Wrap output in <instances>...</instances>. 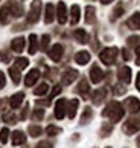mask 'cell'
I'll use <instances>...</instances> for the list:
<instances>
[{
  "label": "cell",
  "instance_id": "1",
  "mask_svg": "<svg viewBox=\"0 0 140 148\" xmlns=\"http://www.w3.org/2000/svg\"><path fill=\"white\" fill-rule=\"evenodd\" d=\"M104 116H108L111 121L117 122L122 116H123V108L119 102H111L108 107L104 110Z\"/></svg>",
  "mask_w": 140,
  "mask_h": 148
},
{
  "label": "cell",
  "instance_id": "2",
  "mask_svg": "<svg viewBox=\"0 0 140 148\" xmlns=\"http://www.w3.org/2000/svg\"><path fill=\"white\" fill-rule=\"evenodd\" d=\"M116 57H117V49L116 47L104 49V51L101 52V55H99V58L102 60V63H105V64H108V66L114 63Z\"/></svg>",
  "mask_w": 140,
  "mask_h": 148
},
{
  "label": "cell",
  "instance_id": "3",
  "mask_svg": "<svg viewBox=\"0 0 140 148\" xmlns=\"http://www.w3.org/2000/svg\"><path fill=\"white\" fill-rule=\"evenodd\" d=\"M40 11H41V2H40V0H35V2L31 5V11H29V15H28V21H29V23H35V21H38Z\"/></svg>",
  "mask_w": 140,
  "mask_h": 148
},
{
  "label": "cell",
  "instance_id": "4",
  "mask_svg": "<svg viewBox=\"0 0 140 148\" xmlns=\"http://www.w3.org/2000/svg\"><path fill=\"white\" fill-rule=\"evenodd\" d=\"M140 128V119L139 118H131V119H128L125 125H123V131L128 134H133V133H136V131Z\"/></svg>",
  "mask_w": 140,
  "mask_h": 148
},
{
  "label": "cell",
  "instance_id": "5",
  "mask_svg": "<svg viewBox=\"0 0 140 148\" xmlns=\"http://www.w3.org/2000/svg\"><path fill=\"white\" fill-rule=\"evenodd\" d=\"M6 8L9 11V14L14 15V17H20V15H21V6L15 2V0H9V3L6 5Z\"/></svg>",
  "mask_w": 140,
  "mask_h": 148
},
{
  "label": "cell",
  "instance_id": "6",
  "mask_svg": "<svg viewBox=\"0 0 140 148\" xmlns=\"http://www.w3.org/2000/svg\"><path fill=\"white\" fill-rule=\"evenodd\" d=\"M66 106H67L66 99H60L56 102V106H55V116H56V119H63L64 118V114H66Z\"/></svg>",
  "mask_w": 140,
  "mask_h": 148
},
{
  "label": "cell",
  "instance_id": "7",
  "mask_svg": "<svg viewBox=\"0 0 140 148\" xmlns=\"http://www.w3.org/2000/svg\"><path fill=\"white\" fill-rule=\"evenodd\" d=\"M49 57L53 61H60L63 57V46L61 45H53V47L49 51Z\"/></svg>",
  "mask_w": 140,
  "mask_h": 148
},
{
  "label": "cell",
  "instance_id": "8",
  "mask_svg": "<svg viewBox=\"0 0 140 148\" xmlns=\"http://www.w3.org/2000/svg\"><path fill=\"white\" fill-rule=\"evenodd\" d=\"M90 78H91V81H93L94 84H98V83H101V81H102V78H104V73H102V70L98 67V66H93V67H91Z\"/></svg>",
  "mask_w": 140,
  "mask_h": 148
},
{
  "label": "cell",
  "instance_id": "9",
  "mask_svg": "<svg viewBox=\"0 0 140 148\" xmlns=\"http://www.w3.org/2000/svg\"><path fill=\"white\" fill-rule=\"evenodd\" d=\"M66 20H67V8H66V3L60 2V3H58V21L63 25V23H66Z\"/></svg>",
  "mask_w": 140,
  "mask_h": 148
},
{
  "label": "cell",
  "instance_id": "10",
  "mask_svg": "<svg viewBox=\"0 0 140 148\" xmlns=\"http://www.w3.org/2000/svg\"><path fill=\"white\" fill-rule=\"evenodd\" d=\"M76 76H78V72H76V70H73V69L67 70V72L63 75V84L69 86L70 83H73V81L76 79Z\"/></svg>",
  "mask_w": 140,
  "mask_h": 148
},
{
  "label": "cell",
  "instance_id": "11",
  "mask_svg": "<svg viewBox=\"0 0 140 148\" xmlns=\"http://www.w3.org/2000/svg\"><path fill=\"white\" fill-rule=\"evenodd\" d=\"M38 76H40V72H38V70H37V69H32L31 72H29L28 75H26V78H24V84H26V86H32L37 79H38Z\"/></svg>",
  "mask_w": 140,
  "mask_h": 148
},
{
  "label": "cell",
  "instance_id": "12",
  "mask_svg": "<svg viewBox=\"0 0 140 148\" xmlns=\"http://www.w3.org/2000/svg\"><path fill=\"white\" fill-rule=\"evenodd\" d=\"M126 108H128L131 113H137V112L140 110V102H139V99H136V98H130V99L126 101Z\"/></svg>",
  "mask_w": 140,
  "mask_h": 148
},
{
  "label": "cell",
  "instance_id": "13",
  "mask_svg": "<svg viewBox=\"0 0 140 148\" xmlns=\"http://www.w3.org/2000/svg\"><path fill=\"white\" fill-rule=\"evenodd\" d=\"M75 60H76L78 64H87L90 61V53L85 52V51H81L75 55Z\"/></svg>",
  "mask_w": 140,
  "mask_h": 148
},
{
  "label": "cell",
  "instance_id": "14",
  "mask_svg": "<svg viewBox=\"0 0 140 148\" xmlns=\"http://www.w3.org/2000/svg\"><path fill=\"white\" fill-rule=\"evenodd\" d=\"M23 99H24V93H23V92L17 93V95H14L12 98H11V107H12V108L20 107L21 102H23Z\"/></svg>",
  "mask_w": 140,
  "mask_h": 148
},
{
  "label": "cell",
  "instance_id": "15",
  "mask_svg": "<svg viewBox=\"0 0 140 148\" xmlns=\"http://www.w3.org/2000/svg\"><path fill=\"white\" fill-rule=\"evenodd\" d=\"M11 47H12L14 52H21V51H23V47H24V38L18 37V38H15V40H12Z\"/></svg>",
  "mask_w": 140,
  "mask_h": 148
},
{
  "label": "cell",
  "instance_id": "16",
  "mask_svg": "<svg viewBox=\"0 0 140 148\" xmlns=\"http://www.w3.org/2000/svg\"><path fill=\"white\" fill-rule=\"evenodd\" d=\"M119 78H120V81L128 84L131 81V69L130 67H122L120 72H119Z\"/></svg>",
  "mask_w": 140,
  "mask_h": 148
},
{
  "label": "cell",
  "instance_id": "17",
  "mask_svg": "<svg viewBox=\"0 0 140 148\" xmlns=\"http://www.w3.org/2000/svg\"><path fill=\"white\" fill-rule=\"evenodd\" d=\"M128 26H130L131 29H140V12H136L130 20H128Z\"/></svg>",
  "mask_w": 140,
  "mask_h": 148
},
{
  "label": "cell",
  "instance_id": "18",
  "mask_svg": "<svg viewBox=\"0 0 140 148\" xmlns=\"http://www.w3.org/2000/svg\"><path fill=\"white\" fill-rule=\"evenodd\" d=\"M24 140H26V138L21 131L17 130L12 133V145H21V144H24Z\"/></svg>",
  "mask_w": 140,
  "mask_h": 148
},
{
  "label": "cell",
  "instance_id": "19",
  "mask_svg": "<svg viewBox=\"0 0 140 148\" xmlns=\"http://www.w3.org/2000/svg\"><path fill=\"white\" fill-rule=\"evenodd\" d=\"M78 106H79V101L78 99H72L69 102V118L70 119H73L75 118V114H76V110H78Z\"/></svg>",
  "mask_w": 140,
  "mask_h": 148
},
{
  "label": "cell",
  "instance_id": "20",
  "mask_svg": "<svg viewBox=\"0 0 140 148\" xmlns=\"http://www.w3.org/2000/svg\"><path fill=\"white\" fill-rule=\"evenodd\" d=\"M79 14H81V11H79V6H78V5L72 6V11H70V15H72V18H70V23H72V25H76L78 21H79Z\"/></svg>",
  "mask_w": 140,
  "mask_h": 148
},
{
  "label": "cell",
  "instance_id": "21",
  "mask_svg": "<svg viewBox=\"0 0 140 148\" xmlns=\"http://www.w3.org/2000/svg\"><path fill=\"white\" fill-rule=\"evenodd\" d=\"M75 37H76V40H78L79 43H87V41H88V35H87V32H85L84 29L75 31Z\"/></svg>",
  "mask_w": 140,
  "mask_h": 148
},
{
  "label": "cell",
  "instance_id": "22",
  "mask_svg": "<svg viewBox=\"0 0 140 148\" xmlns=\"http://www.w3.org/2000/svg\"><path fill=\"white\" fill-rule=\"evenodd\" d=\"M53 20V5L52 3H47L46 6V17H44V21L46 23H50Z\"/></svg>",
  "mask_w": 140,
  "mask_h": 148
},
{
  "label": "cell",
  "instance_id": "23",
  "mask_svg": "<svg viewBox=\"0 0 140 148\" xmlns=\"http://www.w3.org/2000/svg\"><path fill=\"white\" fill-rule=\"evenodd\" d=\"M85 21H87V23H93L94 21V8L88 6L85 9Z\"/></svg>",
  "mask_w": 140,
  "mask_h": 148
},
{
  "label": "cell",
  "instance_id": "24",
  "mask_svg": "<svg viewBox=\"0 0 140 148\" xmlns=\"http://www.w3.org/2000/svg\"><path fill=\"white\" fill-rule=\"evenodd\" d=\"M37 52V35L32 34L29 37V53H35Z\"/></svg>",
  "mask_w": 140,
  "mask_h": 148
},
{
  "label": "cell",
  "instance_id": "25",
  "mask_svg": "<svg viewBox=\"0 0 140 148\" xmlns=\"http://www.w3.org/2000/svg\"><path fill=\"white\" fill-rule=\"evenodd\" d=\"M104 98H105V89H99V90H96V92L93 93V101H94L96 104L101 102Z\"/></svg>",
  "mask_w": 140,
  "mask_h": 148
},
{
  "label": "cell",
  "instance_id": "26",
  "mask_svg": "<svg viewBox=\"0 0 140 148\" xmlns=\"http://www.w3.org/2000/svg\"><path fill=\"white\" fill-rule=\"evenodd\" d=\"M9 15H11V14H9V11H8V8H6V6L0 9V23H8Z\"/></svg>",
  "mask_w": 140,
  "mask_h": 148
},
{
  "label": "cell",
  "instance_id": "27",
  "mask_svg": "<svg viewBox=\"0 0 140 148\" xmlns=\"http://www.w3.org/2000/svg\"><path fill=\"white\" fill-rule=\"evenodd\" d=\"M9 75H11V78H12V81H14L15 84L20 83V73H18V69L17 67H11L9 69Z\"/></svg>",
  "mask_w": 140,
  "mask_h": 148
},
{
  "label": "cell",
  "instance_id": "28",
  "mask_svg": "<svg viewBox=\"0 0 140 148\" xmlns=\"http://www.w3.org/2000/svg\"><path fill=\"white\" fill-rule=\"evenodd\" d=\"M28 64H29L28 58H17L15 60V67L17 69H24V67H28Z\"/></svg>",
  "mask_w": 140,
  "mask_h": 148
},
{
  "label": "cell",
  "instance_id": "29",
  "mask_svg": "<svg viewBox=\"0 0 140 148\" xmlns=\"http://www.w3.org/2000/svg\"><path fill=\"white\" fill-rule=\"evenodd\" d=\"M29 134L34 136V138H37V136L41 134V128L38 127V125H31L29 127Z\"/></svg>",
  "mask_w": 140,
  "mask_h": 148
},
{
  "label": "cell",
  "instance_id": "30",
  "mask_svg": "<svg viewBox=\"0 0 140 148\" xmlns=\"http://www.w3.org/2000/svg\"><path fill=\"white\" fill-rule=\"evenodd\" d=\"M78 92L79 93H82V95H85V93L88 92V83L87 81H81V84H79V87H78Z\"/></svg>",
  "mask_w": 140,
  "mask_h": 148
},
{
  "label": "cell",
  "instance_id": "31",
  "mask_svg": "<svg viewBox=\"0 0 140 148\" xmlns=\"http://www.w3.org/2000/svg\"><path fill=\"white\" fill-rule=\"evenodd\" d=\"M47 89H49V87H47V84H41V86H38L35 89V95H44V93L47 92Z\"/></svg>",
  "mask_w": 140,
  "mask_h": 148
},
{
  "label": "cell",
  "instance_id": "32",
  "mask_svg": "<svg viewBox=\"0 0 140 148\" xmlns=\"http://www.w3.org/2000/svg\"><path fill=\"white\" fill-rule=\"evenodd\" d=\"M8 136H9V130L8 128H3L2 131H0V140H2L3 144L8 142Z\"/></svg>",
  "mask_w": 140,
  "mask_h": 148
},
{
  "label": "cell",
  "instance_id": "33",
  "mask_svg": "<svg viewBox=\"0 0 140 148\" xmlns=\"http://www.w3.org/2000/svg\"><path fill=\"white\" fill-rule=\"evenodd\" d=\"M60 128H58V127H53V125H49V127H47V134H49V136H55V134H58V133H60Z\"/></svg>",
  "mask_w": 140,
  "mask_h": 148
},
{
  "label": "cell",
  "instance_id": "34",
  "mask_svg": "<svg viewBox=\"0 0 140 148\" xmlns=\"http://www.w3.org/2000/svg\"><path fill=\"white\" fill-rule=\"evenodd\" d=\"M49 40H50V37H49V35H43V41H41V49H43V51H46V49H47Z\"/></svg>",
  "mask_w": 140,
  "mask_h": 148
},
{
  "label": "cell",
  "instance_id": "35",
  "mask_svg": "<svg viewBox=\"0 0 140 148\" xmlns=\"http://www.w3.org/2000/svg\"><path fill=\"white\" fill-rule=\"evenodd\" d=\"M91 116V110H90V108L87 107V108H85V110H84V116H82V122H85V121H87L88 118Z\"/></svg>",
  "mask_w": 140,
  "mask_h": 148
},
{
  "label": "cell",
  "instance_id": "36",
  "mask_svg": "<svg viewBox=\"0 0 140 148\" xmlns=\"http://www.w3.org/2000/svg\"><path fill=\"white\" fill-rule=\"evenodd\" d=\"M34 113H35L34 114L35 119H43V116H44V112H43V110H35Z\"/></svg>",
  "mask_w": 140,
  "mask_h": 148
},
{
  "label": "cell",
  "instance_id": "37",
  "mask_svg": "<svg viewBox=\"0 0 140 148\" xmlns=\"http://www.w3.org/2000/svg\"><path fill=\"white\" fill-rule=\"evenodd\" d=\"M3 118H5V121H8V122H15V118H14V114H8V113H6Z\"/></svg>",
  "mask_w": 140,
  "mask_h": 148
},
{
  "label": "cell",
  "instance_id": "38",
  "mask_svg": "<svg viewBox=\"0 0 140 148\" xmlns=\"http://www.w3.org/2000/svg\"><path fill=\"white\" fill-rule=\"evenodd\" d=\"M116 95H122V93H125V89H123V86H116Z\"/></svg>",
  "mask_w": 140,
  "mask_h": 148
},
{
  "label": "cell",
  "instance_id": "39",
  "mask_svg": "<svg viewBox=\"0 0 140 148\" xmlns=\"http://www.w3.org/2000/svg\"><path fill=\"white\" fill-rule=\"evenodd\" d=\"M37 148H52V145L49 144V142H41V144L37 145Z\"/></svg>",
  "mask_w": 140,
  "mask_h": 148
},
{
  "label": "cell",
  "instance_id": "40",
  "mask_svg": "<svg viewBox=\"0 0 140 148\" xmlns=\"http://www.w3.org/2000/svg\"><path fill=\"white\" fill-rule=\"evenodd\" d=\"M5 83H6L5 75H3V72H0V89H2V87H5Z\"/></svg>",
  "mask_w": 140,
  "mask_h": 148
},
{
  "label": "cell",
  "instance_id": "41",
  "mask_svg": "<svg viewBox=\"0 0 140 148\" xmlns=\"http://www.w3.org/2000/svg\"><path fill=\"white\" fill-rule=\"evenodd\" d=\"M60 92H61V87L60 86H55V87H53V90H52V98L55 96V95H58Z\"/></svg>",
  "mask_w": 140,
  "mask_h": 148
},
{
  "label": "cell",
  "instance_id": "42",
  "mask_svg": "<svg viewBox=\"0 0 140 148\" xmlns=\"http://www.w3.org/2000/svg\"><path fill=\"white\" fill-rule=\"evenodd\" d=\"M122 12H123V8H122V6H117L116 11H114V17H119Z\"/></svg>",
  "mask_w": 140,
  "mask_h": 148
},
{
  "label": "cell",
  "instance_id": "43",
  "mask_svg": "<svg viewBox=\"0 0 140 148\" xmlns=\"http://www.w3.org/2000/svg\"><path fill=\"white\" fill-rule=\"evenodd\" d=\"M136 53H137L136 63H137V66H140V46H137V49H136Z\"/></svg>",
  "mask_w": 140,
  "mask_h": 148
},
{
  "label": "cell",
  "instance_id": "44",
  "mask_svg": "<svg viewBox=\"0 0 140 148\" xmlns=\"http://www.w3.org/2000/svg\"><path fill=\"white\" fill-rule=\"evenodd\" d=\"M139 40H140L139 37H131V38H130V45H136Z\"/></svg>",
  "mask_w": 140,
  "mask_h": 148
},
{
  "label": "cell",
  "instance_id": "45",
  "mask_svg": "<svg viewBox=\"0 0 140 148\" xmlns=\"http://www.w3.org/2000/svg\"><path fill=\"white\" fill-rule=\"evenodd\" d=\"M136 87H137V90H140V73L137 75V81H136Z\"/></svg>",
  "mask_w": 140,
  "mask_h": 148
},
{
  "label": "cell",
  "instance_id": "46",
  "mask_svg": "<svg viewBox=\"0 0 140 148\" xmlns=\"http://www.w3.org/2000/svg\"><path fill=\"white\" fill-rule=\"evenodd\" d=\"M2 60H3V61H5V63H6V61H8V60H9V57L6 55V53H2Z\"/></svg>",
  "mask_w": 140,
  "mask_h": 148
},
{
  "label": "cell",
  "instance_id": "47",
  "mask_svg": "<svg viewBox=\"0 0 140 148\" xmlns=\"http://www.w3.org/2000/svg\"><path fill=\"white\" fill-rule=\"evenodd\" d=\"M102 3H110V2H113V0H101Z\"/></svg>",
  "mask_w": 140,
  "mask_h": 148
},
{
  "label": "cell",
  "instance_id": "48",
  "mask_svg": "<svg viewBox=\"0 0 140 148\" xmlns=\"http://www.w3.org/2000/svg\"><path fill=\"white\" fill-rule=\"evenodd\" d=\"M137 144H139V145H140V138H139V139H137Z\"/></svg>",
  "mask_w": 140,
  "mask_h": 148
}]
</instances>
